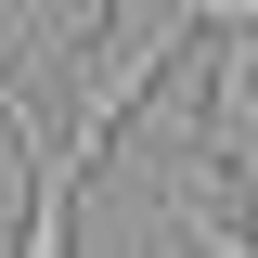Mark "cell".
Here are the masks:
<instances>
[{
	"label": "cell",
	"instance_id": "cell-1",
	"mask_svg": "<svg viewBox=\"0 0 258 258\" xmlns=\"http://www.w3.org/2000/svg\"><path fill=\"white\" fill-rule=\"evenodd\" d=\"M194 116H207V155H232V181L258 194V39H220V52H207Z\"/></svg>",
	"mask_w": 258,
	"mask_h": 258
},
{
	"label": "cell",
	"instance_id": "cell-2",
	"mask_svg": "<svg viewBox=\"0 0 258 258\" xmlns=\"http://www.w3.org/2000/svg\"><path fill=\"white\" fill-rule=\"evenodd\" d=\"M207 39H258V0H220V13H207Z\"/></svg>",
	"mask_w": 258,
	"mask_h": 258
}]
</instances>
